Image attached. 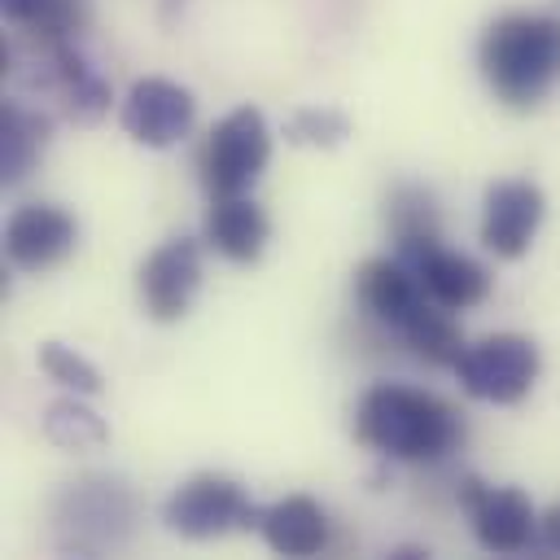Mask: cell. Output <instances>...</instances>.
Listing matches in <instances>:
<instances>
[{
	"instance_id": "1",
	"label": "cell",
	"mask_w": 560,
	"mask_h": 560,
	"mask_svg": "<svg viewBox=\"0 0 560 560\" xmlns=\"http://www.w3.org/2000/svg\"><path fill=\"white\" fill-rule=\"evenodd\" d=\"M354 442L381 459L438 464L464 446V416L429 389L381 381L354 407Z\"/></svg>"
},
{
	"instance_id": "2",
	"label": "cell",
	"mask_w": 560,
	"mask_h": 560,
	"mask_svg": "<svg viewBox=\"0 0 560 560\" xmlns=\"http://www.w3.org/2000/svg\"><path fill=\"white\" fill-rule=\"evenodd\" d=\"M477 66L494 101L508 109H538L560 83V18L503 13L481 31Z\"/></svg>"
},
{
	"instance_id": "3",
	"label": "cell",
	"mask_w": 560,
	"mask_h": 560,
	"mask_svg": "<svg viewBox=\"0 0 560 560\" xmlns=\"http://www.w3.org/2000/svg\"><path fill=\"white\" fill-rule=\"evenodd\" d=\"M131 521H136V499L122 477L88 472L79 481H66L52 499L57 551H74V556L118 551L131 538Z\"/></svg>"
},
{
	"instance_id": "4",
	"label": "cell",
	"mask_w": 560,
	"mask_h": 560,
	"mask_svg": "<svg viewBox=\"0 0 560 560\" xmlns=\"http://www.w3.org/2000/svg\"><path fill=\"white\" fill-rule=\"evenodd\" d=\"M271 162V131L258 105H236L223 114L201 149H197V175L210 197H241L249 192Z\"/></svg>"
},
{
	"instance_id": "5",
	"label": "cell",
	"mask_w": 560,
	"mask_h": 560,
	"mask_svg": "<svg viewBox=\"0 0 560 560\" xmlns=\"http://www.w3.org/2000/svg\"><path fill=\"white\" fill-rule=\"evenodd\" d=\"M162 521H166L171 534H179L188 542H210V538H223L232 529H254L258 534L262 508L241 490L236 477L197 472V477H188L171 490V499L162 503Z\"/></svg>"
},
{
	"instance_id": "6",
	"label": "cell",
	"mask_w": 560,
	"mask_h": 560,
	"mask_svg": "<svg viewBox=\"0 0 560 560\" xmlns=\"http://www.w3.org/2000/svg\"><path fill=\"white\" fill-rule=\"evenodd\" d=\"M538 372H542V354L521 332H490V337L464 346V354L455 359L459 389L468 398L494 402V407L521 402L538 385Z\"/></svg>"
},
{
	"instance_id": "7",
	"label": "cell",
	"mask_w": 560,
	"mask_h": 560,
	"mask_svg": "<svg viewBox=\"0 0 560 560\" xmlns=\"http://www.w3.org/2000/svg\"><path fill=\"white\" fill-rule=\"evenodd\" d=\"M459 508L472 521V534L494 556H521L538 538V512L516 486H486L481 477H459Z\"/></svg>"
},
{
	"instance_id": "8",
	"label": "cell",
	"mask_w": 560,
	"mask_h": 560,
	"mask_svg": "<svg viewBox=\"0 0 560 560\" xmlns=\"http://www.w3.org/2000/svg\"><path fill=\"white\" fill-rule=\"evenodd\" d=\"M39 57H31L26 66V88L52 92L61 101V114L79 127H92L109 114L114 88L109 79L79 52V44H57V48H35Z\"/></svg>"
},
{
	"instance_id": "9",
	"label": "cell",
	"mask_w": 560,
	"mask_h": 560,
	"mask_svg": "<svg viewBox=\"0 0 560 560\" xmlns=\"http://www.w3.org/2000/svg\"><path fill=\"white\" fill-rule=\"evenodd\" d=\"M201 241L197 236H171L162 241L136 271L140 306L153 324H179L192 311V298L201 289Z\"/></svg>"
},
{
	"instance_id": "10",
	"label": "cell",
	"mask_w": 560,
	"mask_h": 560,
	"mask_svg": "<svg viewBox=\"0 0 560 560\" xmlns=\"http://www.w3.org/2000/svg\"><path fill=\"white\" fill-rule=\"evenodd\" d=\"M118 122H122V131L136 144H144V149H171V144H179L192 131L197 101H192V92L184 83L162 79V74H149V79H136L131 92L122 96Z\"/></svg>"
},
{
	"instance_id": "11",
	"label": "cell",
	"mask_w": 560,
	"mask_h": 560,
	"mask_svg": "<svg viewBox=\"0 0 560 560\" xmlns=\"http://www.w3.org/2000/svg\"><path fill=\"white\" fill-rule=\"evenodd\" d=\"M542 214H547V197L534 179H494L481 197V245L494 258L516 262L529 254Z\"/></svg>"
},
{
	"instance_id": "12",
	"label": "cell",
	"mask_w": 560,
	"mask_h": 560,
	"mask_svg": "<svg viewBox=\"0 0 560 560\" xmlns=\"http://www.w3.org/2000/svg\"><path fill=\"white\" fill-rule=\"evenodd\" d=\"M79 245V223L52 201H26L4 223V258L18 271H52Z\"/></svg>"
},
{
	"instance_id": "13",
	"label": "cell",
	"mask_w": 560,
	"mask_h": 560,
	"mask_svg": "<svg viewBox=\"0 0 560 560\" xmlns=\"http://www.w3.org/2000/svg\"><path fill=\"white\" fill-rule=\"evenodd\" d=\"M354 302H359V311H363L372 324L398 332V328L429 302V293L420 289L416 271L394 254V258H368V262L354 271Z\"/></svg>"
},
{
	"instance_id": "14",
	"label": "cell",
	"mask_w": 560,
	"mask_h": 560,
	"mask_svg": "<svg viewBox=\"0 0 560 560\" xmlns=\"http://www.w3.org/2000/svg\"><path fill=\"white\" fill-rule=\"evenodd\" d=\"M201 241L228 258V262H258L267 241H271V219L267 210L241 192V197H210V210H206V228H201Z\"/></svg>"
},
{
	"instance_id": "15",
	"label": "cell",
	"mask_w": 560,
	"mask_h": 560,
	"mask_svg": "<svg viewBox=\"0 0 560 560\" xmlns=\"http://www.w3.org/2000/svg\"><path fill=\"white\" fill-rule=\"evenodd\" d=\"M407 267L416 271L420 289H424L438 306H446V311H468V306H481V302L490 298V271H486L477 258L446 249L442 241L429 245L424 254H416Z\"/></svg>"
},
{
	"instance_id": "16",
	"label": "cell",
	"mask_w": 560,
	"mask_h": 560,
	"mask_svg": "<svg viewBox=\"0 0 560 560\" xmlns=\"http://www.w3.org/2000/svg\"><path fill=\"white\" fill-rule=\"evenodd\" d=\"M258 534L276 556L306 560L328 547V512L311 494H284L271 508H262Z\"/></svg>"
},
{
	"instance_id": "17",
	"label": "cell",
	"mask_w": 560,
	"mask_h": 560,
	"mask_svg": "<svg viewBox=\"0 0 560 560\" xmlns=\"http://www.w3.org/2000/svg\"><path fill=\"white\" fill-rule=\"evenodd\" d=\"M385 228H389V241H394V254L402 262H411L416 254H424L429 245L442 241V214H438V201L424 184H411V179H398L385 197Z\"/></svg>"
},
{
	"instance_id": "18",
	"label": "cell",
	"mask_w": 560,
	"mask_h": 560,
	"mask_svg": "<svg viewBox=\"0 0 560 560\" xmlns=\"http://www.w3.org/2000/svg\"><path fill=\"white\" fill-rule=\"evenodd\" d=\"M52 136V118L22 101H0V184H18Z\"/></svg>"
},
{
	"instance_id": "19",
	"label": "cell",
	"mask_w": 560,
	"mask_h": 560,
	"mask_svg": "<svg viewBox=\"0 0 560 560\" xmlns=\"http://www.w3.org/2000/svg\"><path fill=\"white\" fill-rule=\"evenodd\" d=\"M398 337H402V346L420 359V363H429V368H455V359L464 354V328L451 319V311L446 306H438L433 298L398 328Z\"/></svg>"
},
{
	"instance_id": "20",
	"label": "cell",
	"mask_w": 560,
	"mask_h": 560,
	"mask_svg": "<svg viewBox=\"0 0 560 560\" xmlns=\"http://www.w3.org/2000/svg\"><path fill=\"white\" fill-rule=\"evenodd\" d=\"M83 394L74 398H57L48 411H44V438L57 442L61 451H96L109 442V424L88 407L79 402Z\"/></svg>"
},
{
	"instance_id": "21",
	"label": "cell",
	"mask_w": 560,
	"mask_h": 560,
	"mask_svg": "<svg viewBox=\"0 0 560 560\" xmlns=\"http://www.w3.org/2000/svg\"><path fill=\"white\" fill-rule=\"evenodd\" d=\"M92 22V0H44L35 18L22 22V35L31 48H57L74 44Z\"/></svg>"
},
{
	"instance_id": "22",
	"label": "cell",
	"mask_w": 560,
	"mask_h": 560,
	"mask_svg": "<svg viewBox=\"0 0 560 560\" xmlns=\"http://www.w3.org/2000/svg\"><path fill=\"white\" fill-rule=\"evenodd\" d=\"M350 136V118L332 105H302L284 118V140L298 149H337Z\"/></svg>"
},
{
	"instance_id": "23",
	"label": "cell",
	"mask_w": 560,
	"mask_h": 560,
	"mask_svg": "<svg viewBox=\"0 0 560 560\" xmlns=\"http://www.w3.org/2000/svg\"><path fill=\"white\" fill-rule=\"evenodd\" d=\"M39 368H44V376L48 381H57L61 389H70V394H83V398H92V394H101L105 389V381H101V372L74 350V346H61V341H44L39 346Z\"/></svg>"
},
{
	"instance_id": "24",
	"label": "cell",
	"mask_w": 560,
	"mask_h": 560,
	"mask_svg": "<svg viewBox=\"0 0 560 560\" xmlns=\"http://www.w3.org/2000/svg\"><path fill=\"white\" fill-rule=\"evenodd\" d=\"M538 551L547 556H560V503H551L542 516H538V538H534Z\"/></svg>"
},
{
	"instance_id": "25",
	"label": "cell",
	"mask_w": 560,
	"mask_h": 560,
	"mask_svg": "<svg viewBox=\"0 0 560 560\" xmlns=\"http://www.w3.org/2000/svg\"><path fill=\"white\" fill-rule=\"evenodd\" d=\"M39 4H44V0H0L4 18H9V22H18V26H22L26 18H35V9H39Z\"/></svg>"
},
{
	"instance_id": "26",
	"label": "cell",
	"mask_w": 560,
	"mask_h": 560,
	"mask_svg": "<svg viewBox=\"0 0 560 560\" xmlns=\"http://www.w3.org/2000/svg\"><path fill=\"white\" fill-rule=\"evenodd\" d=\"M416 556H429V547H398L394 560H416Z\"/></svg>"
}]
</instances>
